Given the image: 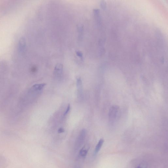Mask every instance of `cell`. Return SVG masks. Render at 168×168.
I'll use <instances>...</instances> for the list:
<instances>
[{"label":"cell","mask_w":168,"mask_h":168,"mask_svg":"<svg viewBox=\"0 0 168 168\" xmlns=\"http://www.w3.org/2000/svg\"><path fill=\"white\" fill-rule=\"evenodd\" d=\"M86 131L85 129H83L81 132L78 138L77 142V146L78 147H80L82 145L86 137Z\"/></svg>","instance_id":"1"},{"label":"cell","mask_w":168,"mask_h":168,"mask_svg":"<svg viewBox=\"0 0 168 168\" xmlns=\"http://www.w3.org/2000/svg\"><path fill=\"white\" fill-rule=\"evenodd\" d=\"M55 74L58 77H62L63 72V65L60 63H58L55 69Z\"/></svg>","instance_id":"2"},{"label":"cell","mask_w":168,"mask_h":168,"mask_svg":"<svg viewBox=\"0 0 168 168\" xmlns=\"http://www.w3.org/2000/svg\"><path fill=\"white\" fill-rule=\"evenodd\" d=\"M46 84L45 83L36 84L31 87L32 90L35 91H40L45 86Z\"/></svg>","instance_id":"3"},{"label":"cell","mask_w":168,"mask_h":168,"mask_svg":"<svg viewBox=\"0 0 168 168\" xmlns=\"http://www.w3.org/2000/svg\"><path fill=\"white\" fill-rule=\"evenodd\" d=\"M104 143V140L103 139H101L98 143L97 146L96 147L94 153L95 155H96L99 152L102 146L103 145Z\"/></svg>","instance_id":"4"},{"label":"cell","mask_w":168,"mask_h":168,"mask_svg":"<svg viewBox=\"0 0 168 168\" xmlns=\"http://www.w3.org/2000/svg\"><path fill=\"white\" fill-rule=\"evenodd\" d=\"M77 86L78 92L81 94L82 92V82L81 78H79L77 80Z\"/></svg>","instance_id":"5"},{"label":"cell","mask_w":168,"mask_h":168,"mask_svg":"<svg viewBox=\"0 0 168 168\" xmlns=\"http://www.w3.org/2000/svg\"><path fill=\"white\" fill-rule=\"evenodd\" d=\"M88 151L86 149H82L80 152V155L81 156L84 157H85L87 155Z\"/></svg>","instance_id":"6"},{"label":"cell","mask_w":168,"mask_h":168,"mask_svg":"<svg viewBox=\"0 0 168 168\" xmlns=\"http://www.w3.org/2000/svg\"><path fill=\"white\" fill-rule=\"evenodd\" d=\"M70 109H71V105H70V104H69L68 105V107H67V109L65 111V113H64V116L67 115L68 113H69V112L70 110Z\"/></svg>","instance_id":"7"},{"label":"cell","mask_w":168,"mask_h":168,"mask_svg":"<svg viewBox=\"0 0 168 168\" xmlns=\"http://www.w3.org/2000/svg\"><path fill=\"white\" fill-rule=\"evenodd\" d=\"M64 132V129L63 128H60L58 130V133L59 134L63 133Z\"/></svg>","instance_id":"8"},{"label":"cell","mask_w":168,"mask_h":168,"mask_svg":"<svg viewBox=\"0 0 168 168\" xmlns=\"http://www.w3.org/2000/svg\"><path fill=\"white\" fill-rule=\"evenodd\" d=\"M136 168H146V167L143 166H142L141 165V166H138Z\"/></svg>","instance_id":"9"}]
</instances>
